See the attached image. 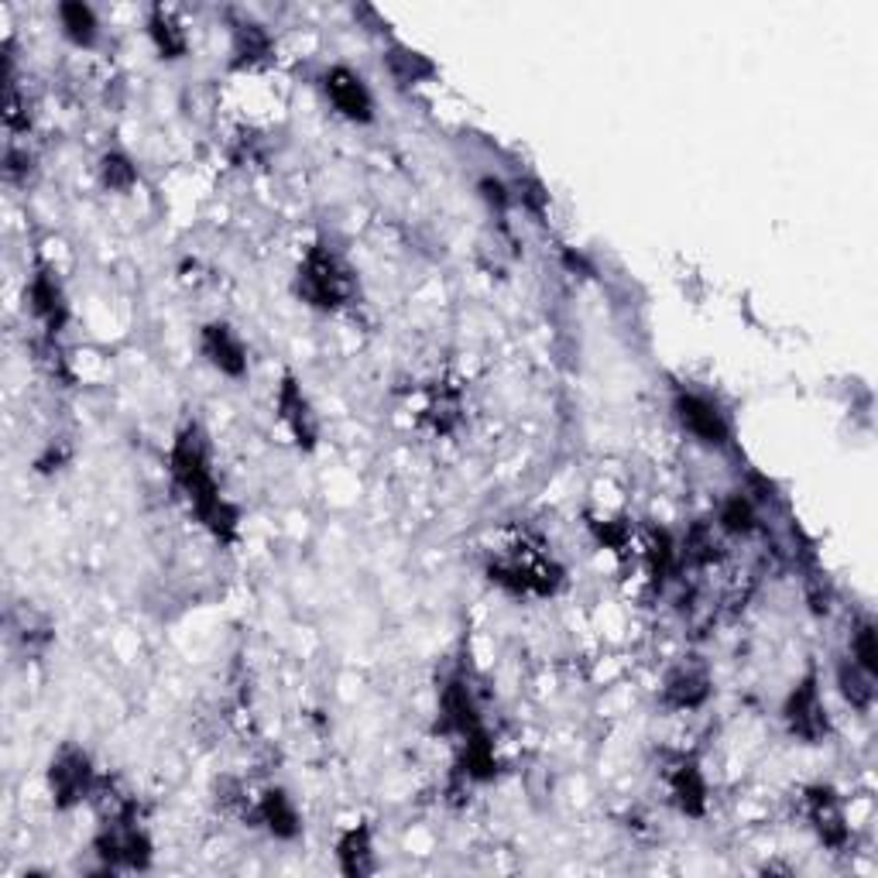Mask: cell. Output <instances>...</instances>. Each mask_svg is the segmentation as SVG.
Returning <instances> with one entry per match:
<instances>
[{
	"mask_svg": "<svg viewBox=\"0 0 878 878\" xmlns=\"http://www.w3.org/2000/svg\"><path fill=\"white\" fill-rule=\"evenodd\" d=\"M807 817L814 824V830L820 834V841L827 848H845L848 845V824L841 814V804H837L834 789L817 786L807 792Z\"/></svg>",
	"mask_w": 878,
	"mask_h": 878,
	"instance_id": "9",
	"label": "cell"
},
{
	"mask_svg": "<svg viewBox=\"0 0 878 878\" xmlns=\"http://www.w3.org/2000/svg\"><path fill=\"white\" fill-rule=\"evenodd\" d=\"M337 858H340V871L350 875V878H361V875H371L375 871V851H371V830L361 824V827H350L340 845H337Z\"/></svg>",
	"mask_w": 878,
	"mask_h": 878,
	"instance_id": "14",
	"label": "cell"
},
{
	"mask_svg": "<svg viewBox=\"0 0 878 878\" xmlns=\"http://www.w3.org/2000/svg\"><path fill=\"white\" fill-rule=\"evenodd\" d=\"M481 196L488 199L491 207H498V210H505L508 207V189H505V182H498V179H481Z\"/></svg>",
	"mask_w": 878,
	"mask_h": 878,
	"instance_id": "27",
	"label": "cell"
},
{
	"mask_svg": "<svg viewBox=\"0 0 878 878\" xmlns=\"http://www.w3.org/2000/svg\"><path fill=\"white\" fill-rule=\"evenodd\" d=\"M278 416H282V422L292 429V436H296V443L299 447H312L316 443V416H312V409H309V398L302 395V388L296 385V378L289 375L286 381H282V391H278Z\"/></svg>",
	"mask_w": 878,
	"mask_h": 878,
	"instance_id": "11",
	"label": "cell"
},
{
	"mask_svg": "<svg viewBox=\"0 0 878 878\" xmlns=\"http://www.w3.org/2000/svg\"><path fill=\"white\" fill-rule=\"evenodd\" d=\"M100 179L113 192H128L138 182V169H134V162H131L124 151H107L100 158Z\"/></svg>",
	"mask_w": 878,
	"mask_h": 878,
	"instance_id": "21",
	"label": "cell"
},
{
	"mask_svg": "<svg viewBox=\"0 0 878 878\" xmlns=\"http://www.w3.org/2000/svg\"><path fill=\"white\" fill-rule=\"evenodd\" d=\"M4 176L11 182H28V176H31V158H28V151H18V148L8 151V158H4Z\"/></svg>",
	"mask_w": 878,
	"mask_h": 878,
	"instance_id": "26",
	"label": "cell"
},
{
	"mask_svg": "<svg viewBox=\"0 0 878 878\" xmlns=\"http://www.w3.org/2000/svg\"><path fill=\"white\" fill-rule=\"evenodd\" d=\"M388 62H391V72L398 76V83H419L422 76H432V66L419 52H409V49H395Z\"/></svg>",
	"mask_w": 878,
	"mask_h": 878,
	"instance_id": "23",
	"label": "cell"
},
{
	"mask_svg": "<svg viewBox=\"0 0 878 878\" xmlns=\"http://www.w3.org/2000/svg\"><path fill=\"white\" fill-rule=\"evenodd\" d=\"M676 419H680L684 429L690 436H697L700 443L728 447V439H731L728 419H725L721 409L710 402V398H704L697 391H680V395H676Z\"/></svg>",
	"mask_w": 878,
	"mask_h": 878,
	"instance_id": "4",
	"label": "cell"
},
{
	"mask_svg": "<svg viewBox=\"0 0 878 878\" xmlns=\"http://www.w3.org/2000/svg\"><path fill=\"white\" fill-rule=\"evenodd\" d=\"M851 652H855V666L858 669H865L868 676H878V646H875V625L871 621L858 625Z\"/></svg>",
	"mask_w": 878,
	"mask_h": 878,
	"instance_id": "24",
	"label": "cell"
},
{
	"mask_svg": "<svg viewBox=\"0 0 878 878\" xmlns=\"http://www.w3.org/2000/svg\"><path fill=\"white\" fill-rule=\"evenodd\" d=\"M59 21H62V31L69 42L76 46H93L97 42V14L90 4H79V0H69V4H59Z\"/></svg>",
	"mask_w": 878,
	"mask_h": 878,
	"instance_id": "16",
	"label": "cell"
},
{
	"mask_svg": "<svg viewBox=\"0 0 878 878\" xmlns=\"http://www.w3.org/2000/svg\"><path fill=\"white\" fill-rule=\"evenodd\" d=\"M49 789H52V800L59 810H69L76 804H83L90 789H93V766H90V755L79 751V748H62L56 758H52V769H49Z\"/></svg>",
	"mask_w": 878,
	"mask_h": 878,
	"instance_id": "3",
	"label": "cell"
},
{
	"mask_svg": "<svg viewBox=\"0 0 878 878\" xmlns=\"http://www.w3.org/2000/svg\"><path fill=\"white\" fill-rule=\"evenodd\" d=\"M323 90H327L330 103L347 117V121L368 124L371 117H375L371 90L365 87V79L357 76L353 69H347V66H333V69L323 76Z\"/></svg>",
	"mask_w": 878,
	"mask_h": 878,
	"instance_id": "5",
	"label": "cell"
},
{
	"mask_svg": "<svg viewBox=\"0 0 878 878\" xmlns=\"http://www.w3.org/2000/svg\"><path fill=\"white\" fill-rule=\"evenodd\" d=\"M669 800L672 807L687 814V817H704L707 810V782H704V772L697 769V762L690 758H680L672 769H669Z\"/></svg>",
	"mask_w": 878,
	"mask_h": 878,
	"instance_id": "10",
	"label": "cell"
},
{
	"mask_svg": "<svg viewBox=\"0 0 878 878\" xmlns=\"http://www.w3.org/2000/svg\"><path fill=\"white\" fill-rule=\"evenodd\" d=\"M684 552H687V560L690 563H697V567H704V563H714L717 556V539H714V529H707V526H694L690 529V536H687V542H684Z\"/></svg>",
	"mask_w": 878,
	"mask_h": 878,
	"instance_id": "25",
	"label": "cell"
},
{
	"mask_svg": "<svg viewBox=\"0 0 878 878\" xmlns=\"http://www.w3.org/2000/svg\"><path fill=\"white\" fill-rule=\"evenodd\" d=\"M299 296L316 309H337L347 302L350 271L327 245L309 248V255L299 268Z\"/></svg>",
	"mask_w": 878,
	"mask_h": 878,
	"instance_id": "2",
	"label": "cell"
},
{
	"mask_svg": "<svg viewBox=\"0 0 878 878\" xmlns=\"http://www.w3.org/2000/svg\"><path fill=\"white\" fill-rule=\"evenodd\" d=\"M837 684H841V694L858 707V710H868L871 707V676L865 669H858L855 662H845L841 669H837Z\"/></svg>",
	"mask_w": 878,
	"mask_h": 878,
	"instance_id": "22",
	"label": "cell"
},
{
	"mask_svg": "<svg viewBox=\"0 0 878 878\" xmlns=\"http://www.w3.org/2000/svg\"><path fill=\"white\" fill-rule=\"evenodd\" d=\"M710 697V680L704 669H694V666H680L666 676V687H662V704L672 707V710H697L704 700Z\"/></svg>",
	"mask_w": 878,
	"mask_h": 878,
	"instance_id": "12",
	"label": "cell"
},
{
	"mask_svg": "<svg viewBox=\"0 0 878 878\" xmlns=\"http://www.w3.org/2000/svg\"><path fill=\"white\" fill-rule=\"evenodd\" d=\"M151 42L158 49V56L162 59H179L186 52V31L179 28V21L166 11V8H154L151 11Z\"/></svg>",
	"mask_w": 878,
	"mask_h": 878,
	"instance_id": "18",
	"label": "cell"
},
{
	"mask_svg": "<svg viewBox=\"0 0 878 878\" xmlns=\"http://www.w3.org/2000/svg\"><path fill=\"white\" fill-rule=\"evenodd\" d=\"M199 347H203L207 361L230 375V378H245L248 375V350L245 343L237 340V333L227 323H207L203 333H199Z\"/></svg>",
	"mask_w": 878,
	"mask_h": 878,
	"instance_id": "7",
	"label": "cell"
},
{
	"mask_svg": "<svg viewBox=\"0 0 878 878\" xmlns=\"http://www.w3.org/2000/svg\"><path fill=\"white\" fill-rule=\"evenodd\" d=\"M172 477H176V485L182 488V495L189 498L192 511L199 515V522H203L217 539H233V532H237V511L220 498V488H217L213 470H210L207 443H203V436H199L196 426H186L176 436V447H172Z\"/></svg>",
	"mask_w": 878,
	"mask_h": 878,
	"instance_id": "1",
	"label": "cell"
},
{
	"mask_svg": "<svg viewBox=\"0 0 878 878\" xmlns=\"http://www.w3.org/2000/svg\"><path fill=\"white\" fill-rule=\"evenodd\" d=\"M463 772L467 779H495L498 772V758H495V748L488 741L485 731H473L463 738Z\"/></svg>",
	"mask_w": 878,
	"mask_h": 878,
	"instance_id": "19",
	"label": "cell"
},
{
	"mask_svg": "<svg viewBox=\"0 0 878 878\" xmlns=\"http://www.w3.org/2000/svg\"><path fill=\"white\" fill-rule=\"evenodd\" d=\"M717 526H721L728 536H748V532H755V526H758V511H755L751 498H745V495H731V498H725L721 511H717Z\"/></svg>",
	"mask_w": 878,
	"mask_h": 878,
	"instance_id": "20",
	"label": "cell"
},
{
	"mask_svg": "<svg viewBox=\"0 0 878 878\" xmlns=\"http://www.w3.org/2000/svg\"><path fill=\"white\" fill-rule=\"evenodd\" d=\"M786 725L796 738L804 741H820L827 735V710H824V700H820V690H817V676L810 672L807 680L796 687L786 700Z\"/></svg>",
	"mask_w": 878,
	"mask_h": 878,
	"instance_id": "6",
	"label": "cell"
},
{
	"mask_svg": "<svg viewBox=\"0 0 878 878\" xmlns=\"http://www.w3.org/2000/svg\"><path fill=\"white\" fill-rule=\"evenodd\" d=\"M28 299H31V312L42 319L46 330L56 337L62 333L66 319H69V302H66V292L59 286V278L49 271V268H38L31 286H28Z\"/></svg>",
	"mask_w": 878,
	"mask_h": 878,
	"instance_id": "8",
	"label": "cell"
},
{
	"mask_svg": "<svg viewBox=\"0 0 878 878\" xmlns=\"http://www.w3.org/2000/svg\"><path fill=\"white\" fill-rule=\"evenodd\" d=\"M258 817L261 824L275 834V837H282V841H292V837L299 834V814L292 807V800L282 792V789H268L261 796V807H258Z\"/></svg>",
	"mask_w": 878,
	"mask_h": 878,
	"instance_id": "15",
	"label": "cell"
},
{
	"mask_svg": "<svg viewBox=\"0 0 878 878\" xmlns=\"http://www.w3.org/2000/svg\"><path fill=\"white\" fill-rule=\"evenodd\" d=\"M271 56V38L261 24H237L233 28V66H255Z\"/></svg>",
	"mask_w": 878,
	"mask_h": 878,
	"instance_id": "17",
	"label": "cell"
},
{
	"mask_svg": "<svg viewBox=\"0 0 878 878\" xmlns=\"http://www.w3.org/2000/svg\"><path fill=\"white\" fill-rule=\"evenodd\" d=\"M443 731L460 735V738L481 731V717H477L473 697H470V690H467L463 680H453L443 690Z\"/></svg>",
	"mask_w": 878,
	"mask_h": 878,
	"instance_id": "13",
	"label": "cell"
}]
</instances>
